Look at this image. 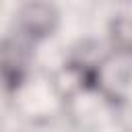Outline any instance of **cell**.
Returning <instances> with one entry per match:
<instances>
[{
    "label": "cell",
    "instance_id": "cell-1",
    "mask_svg": "<svg viewBox=\"0 0 132 132\" xmlns=\"http://www.w3.org/2000/svg\"><path fill=\"white\" fill-rule=\"evenodd\" d=\"M54 25L56 10L50 4H29L19 12L16 31L0 45V74L10 87H16L27 70L31 41L47 35Z\"/></svg>",
    "mask_w": 132,
    "mask_h": 132
}]
</instances>
